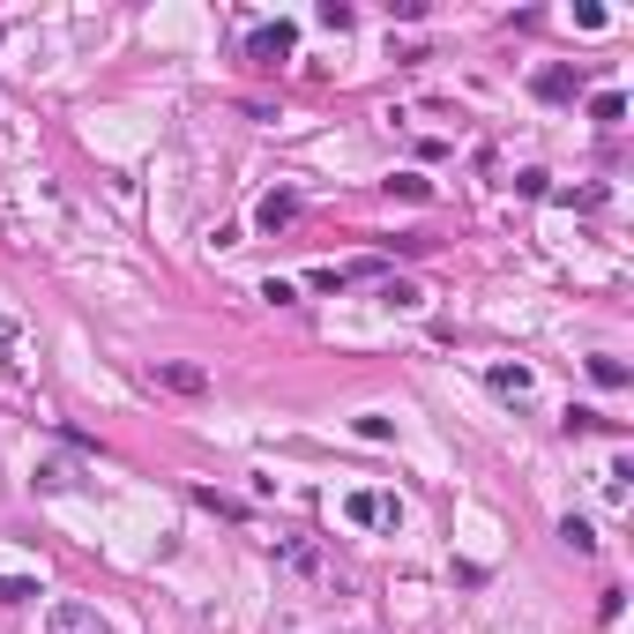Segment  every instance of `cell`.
Masks as SVG:
<instances>
[{
  "instance_id": "1",
  "label": "cell",
  "mask_w": 634,
  "mask_h": 634,
  "mask_svg": "<svg viewBox=\"0 0 634 634\" xmlns=\"http://www.w3.org/2000/svg\"><path fill=\"white\" fill-rule=\"evenodd\" d=\"M45 634H113V620L97 604H83V597H52L45 604Z\"/></svg>"
},
{
  "instance_id": "2",
  "label": "cell",
  "mask_w": 634,
  "mask_h": 634,
  "mask_svg": "<svg viewBox=\"0 0 634 634\" xmlns=\"http://www.w3.org/2000/svg\"><path fill=\"white\" fill-rule=\"evenodd\" d=\"M292 52H298V31L284 23V15H277V23H254V31H247V60H254V68H284Z\"/></svg>"
},
{
  "instance_id": "3",
  "label": "cell",
  "mask_w": 634,
  "mask_h": 634,
  "mask_svg": "<svg viewBox=\"0 0 634 634\" xmlns=\"http://www.w3.org/2000/svg\"><path fill=\"white\" fill-rule=\"evenodd\" d=\"M343 515H351L359 530H396V523H403V501H396V493H374V485H359V493L343 501Z\"/></svg>"
},
{
  "instance_id": "4",
  "label": "cell",
  "mask_w": 634,
  "mask_h": 634,
  "mask_svg": "<svg viewBox=\"0 0 634 634\" xmlns=\"http://www.w3.org/2000/svg\"><path fill=\"white\" fill-rule=\"evenodd\" d=\"M142 380H150V388H165V396H210V374H202V366H187V359H157Z\"/></svg>"
},
{
  "instance_id": "5",
  "label": "cell",
  "mask_w": 634,
  "mask_h": 634,
  "mask_svg": "<svg viewBox=\"0 0 634 634\" xmlns=\"http://www.w3.org/2000/svg\"><path fill=\"white\" fill-rule=\"evenodd\" d=\"M298 210H306V202H298L292 187H277V195H261L254 224H261V232H292V224H298Z\"/></svg>"
},
{
  "instance_id": "6",
  "label": "cell",
  "mask_w": 634,
  "mask_h": 634,
  "mask_svg": "<svg viewBox=\"0 0 634 634\" xmlns=\"http://www.w3.org/2000/svg\"><path fill=\"white\" fill-rule=\"evenodd\" d=\"M31 485H38V493H75V485H83V470L68 463V456H52V463L31 470Z\"/></svg>"
},
{
  "instance_id": "7",
  "label": "cell",
  "mask_w": 634,
  "mask_h": 634,
  "mask_svg": "<svg viewBox=\"0 0 634 634\" xmlns=\"http://www.w3.org/2000/svg\"><path fill=\"white\" fill-rule=\"evenodd\" d=\"M485 388H493V396H515V403H523V396L538 388V374H530V366H485Z\"/></svg>"
},
{
  "instance_id": "8",
  "label": "cell",
  "mask_w": 634,
  "mask_h": 634,
  "mask_svg": "<svg viewBox=\"0 0 634 634\" xmlns=\"http://www.w3.org/2000/svg\"><path fill=\"white\" fill-rule=\"evenodd\" d=\"M560 433L575 441V433H620V425L604 419V411H590V403H567V419H560Z\"/></svg>"
},
{
  "instance_id": "9",
  "label": "cell",
  "mask_w": 634,
  "mask_h": 634,
  "mask_svg": "<svg viewBox=\"0 0 634 634\" xmlns=\"http://www.w3.org/2000/svg\"><path fill=\"white\" fill-rule=\"evenodd\" d=\"M560 545L575 552V560H590V552H597V530L583 523V515H560Z\"/></svg>"
},
{
  "instance_id": "10",
  "label": "cell",
  "mask_w": 634,
  "mask_h": 634,
  "mask_svg": "<svg viewBox=\"0 0 634 634\" xmlns=\"http://www.w3.org/2000/svg\"><path fill=\"white\" fill-rule=\"evenodd\" d=\"M538 97L545 105H567L575 97V68H538Z\"/></svg>"
},
{
  "instance_id": "11",
  "label": "cell",
  "mask_w": 634,
  "mask_h": 634,
  "mask_svg": "<svg viewBox=\"0 0 634 634\" xmlns=\"http://www.w3.org/2000/svg\"><path fill=\"white\" fill-rule=\"evenodd\" d=\"M590 120L597 127H620V120H627V97H620V90H597V97H590Z\"/></svg>"
},
{
  "instance_id": "12",
  "label": "cell",
  "mask_w": 634,
  "mask_h": 634,
  "mask_svg": "<svg viewBox=\"0 0 634 634\" xmlns=\"http://www.w3.org/2000/svg\"><path fill=\"white\" fill-rule=\"evenodd\" d=\"M38 583H31V575H0V604H38Z\"/></svg>"
},
{
  "instance_id": "13",
  "label": "cell",
  "mask_w": 634,
  "mask_h": 634,
  "mask_svg": "<svg viewBox=\"0 0 634 634\" xmlns=\"http://www.w3.org/2000/svg\"><path fill=\"white\" fill-rule=\"evenodd\" d=\"M590 380H597V388H627V366H620L612 351H597V359H590Z\"/></svg>"
},
{
  "instance_id": "14",
  "label": "cell",
  "mask_w": 634,
  "mask_h": 634,
  "mask_svg": "<svg viewBox=\"0 0 634 634\" xmlns=\"http://www.w3.org/2000/svg\"><path fill=\"white\" fill-rule=\"evenodd\" d=\"M388 195H403V202H433V179H419V172H396V179H388Z\"/></svg>"
},
{
  "instance_id": "15",
  "label": "cell",
  "mask_w": 634,
  "mask_h": 634,
  "mask_svg": "<svg viewBox=\"0 0 634 634\" xmlns=\"http://www.w3.org/2000/svg\"><path fill=\"white\" fill-rule=\"evenodd\" d=\"M380 298H388V306H425V292L411 284V277H388V284H380Z\"/></svg>"
},
{
  "instance_id": "16",
  "label": "cell",
  "mask_w": 634,
  "mask_h": 634,
  "mask_svg": "<svg viewBox=\"0 0 634 634\" xmlns=\"http://www.w3.org/2000/svg\"><path fill=\"white\" fill-rule=\"evenodd\" d=\"M627 478H634V463H627V456H612V463H604V493L627 501Z\"/></svg>"
},
{
  "instance_id": "17",
  "label": "cell",
  "mask_w": 634,
  "mask_h": 634,
  "mask_svg": "<svg viewBox=\"0 0 634 634\" xmlns=\"http://www.w3.org/2000/svg\"><path fill=\"white\" fill-rule=\"evenodd\" d=\"M351 433H359V441H396V425L380 419V411H366V419H351Z\"/></svg>"
},
{
  "instance_id": "18",
  "label": "cell",
  "mask_w": 634,
  "mask_h": 634,
  "mask_svg": "<svg viewBox=\"0 0 634 634\" xmlns=\"http://www.w3.org/2000/svg\"><path fill=\"white\" fill-rule=\"evenodd\" d=\"M359 15H351V0H321V31H351Z\"/></svg>"
},
{
  "instance_id": "19",
  "label": "cell",
  "mask_w": 634,
  "mask_h": 634,
  "mask_svg": "<svg viewBox=\"0 0 634 634\" xmlns=\"http://www.w3.org/2000/svg\"><path fill=\"white\" fill-rule=\"evenodd\" d=\"M195 501L210 507V515H247V507H239V501H224V493H216V485H195Z\"/></svg>"
},
{
  "instance_id": "20",
  "label": "cell",
  "mask_w": 634,
  "mask_h": 634,
  "mask_svg": "<svg viewBox=\"0 0 634 634\" xmlns=\"http://www.w3.org/2000/svg\"><path fill=\"white\" fill-rule=\"evenodd\" d=\"M261 298H269V306H292V298H298V284H284V277H269V284H261Z\"/></svg>"
},
{
  "instance_id": "21",
  "label": "cell",
  "mask_w": 634,
  "mask_h": 634,
  "mask_svg": "<svg viewBox=\"0 0 634 634\" xmlns=\"http://www.w3.org/2000/svg\"><path fill=\"white\" fill-rule=\"evenodd\" d=\"M0 343H15V321H8V314H0Z\"/></svg>"
}]
</instances>
